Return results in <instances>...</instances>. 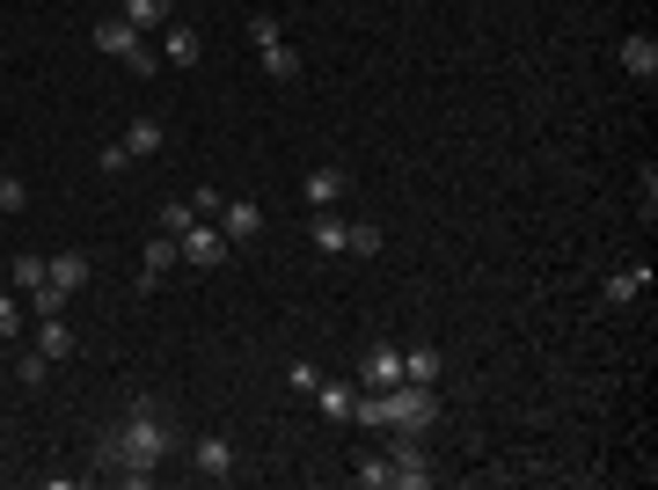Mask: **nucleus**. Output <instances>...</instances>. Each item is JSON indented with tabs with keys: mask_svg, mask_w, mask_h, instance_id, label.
I'll return each instance as SVG.
<instances>
[{
	"mask_svg": "<svg viewBox=\"0 0 658 490\" xmlns=\"http://www.w3.org/2000/svg\"><path fill=\"white\" fill-rule=\"evenodd\" d=\"M600 294L614 300V308H630L636 294H651V264H622V271H608V286Z\"/></svg>",
	"mask_w": 658,
	"mask_h": 490,
	"instance_id": "14",
	"label": "nucleus"
},
{
	"mask_svg": "<svg viewBox=\"0 0 658 490\" xmlns=\"http://www.w3.org/2000/svg\"><path fill=\"white\" fill-rule=\"evenodd\" d=\"M29 205V183L23 176H0V213H23Z\"/></svg>",
	"mask_w": 658,
	"mask_h": 490,
	"instance_id": "28",
	"label": "nucleus"
},
{
	"mask_svg": "<svg viewBox=\"0 0 658 490\" xmlns=\"http://www.w3.org/2000/svg\"><path fill=\"white\" fill-rule=\"evenodd\" d=\"M359 381L366 389H395V381H403V344H366Z\"/></svg>",
	"mask_w": 658,
	"mask_h": 490,
	"instance_id": "9",
	"label": "nucleus"
},
{
	"mask_svg": "<svg viewBox=\"0 0 658 490\" xmlns=\"http://www.w3.org/2000/svg\"><path fill=\"white\" fill-rule=\"evenodd\" d=\"M351 417H359V425H388V432H432L439 425V389H417V381L359 389L351 395Z\"/></svg>",
	"mask_w": 658,
	"mask_h": 490,
	"instance_id": "2",
	"label": "nucleus"
},
{
	"mask_svg": "<svg viewBox=\"0 0 658 490\" xmlns=\"http://www.w3.org/2000/svg\"><path fill=\"white\" fill-rule=\"evenodd\" d=\"M161 140H169V132H161V118H132V124H124V154H132V162H154V154H161Z\"/></svg>",
	"mask_w": 658,
	"mask_h": 490,
	"instance_id": "15",
	"label": "nucleus"
},
{
	"mask_svg": "<svg viewBox=\"0 0 658 490\" xmlns=\"http://www.w3.org/2000/svg\"><path fill=\"white\" fill-rule=\"evenodd\" d=\"M176 256L198 264V271H213V264H227V235H219L213 220H191L183 235H176Z\"/></svg>",
	"mask_w": 658,
	"mask_h": 490,
	"instance_id": "5",
	"label": "nucleus"
},
{
	"mask_svg": "<svg viewBox=\"0 0 658 490\" xmlns=\"http://www.w3.org/2000/svg\"><path fill=\"white\" fill-rule=\"evenodd\" d=\"M315 410L330 417V425H344V417H351V381H315Z\"/></svg>",
	"mask_w": 658,
	"mask_h": 490,
	"instance_id": "20",
	"label": "nucleus"
},
{
	"mask_svg": "<svg viewBox=\"0 0 658 490\" xmlns=\"http://www.w3.org/2000/svg\"><path fill=\"white\" fill-rule=\"evenodd\" d=\"M622 67H630L636 81H658V37H644V29L622 37Z\"/></svg>",
	"mask_w": 658,
	"mask_h": 490,
	"instance_id": "16",
	"label": "nucleus"
},
{
	"mask_svg": "<svg viewBox=\"0 0 658 490\" xmlns=\"http://www.w3.org/2000/svg\"><path fill=\"white\" fill-rule=\"evenodd\" d=\"M45 351H23V359H15V381H23V389H45Z\"/></svg>",
	"mask_w": 658,
	"mask_h": 490,
	"instance_id": "27",
	"label": "nucleus"
},
{
	"mask_svg": "<svg viewBox=\"0 0 658 490\" xmlns=\"http://www.w3.org/2000/svg\"><path fill=\"white\" fill-rule=\"evenodd\" d=\"M286 381H292V395H315V381H322V373L308 367V359H292V373H286Z\"/></svg>",
	"mask_w": 658,
	"mask_h": 490,
	"instance_id": "30",
	"label": "nucleus"
},
{
	"mask_svg": "<svg viewBox=\"0 0 658 490\" xmlns=\"http://www.w3.org/2000/svg\"><path fill=\"white\" fill-rule=\"evenodd\" d=\"M213 227L227 242H256V235H264V205H256V198H219Z\"/></svg>",
	"mask_w": 658,
	"mask_h": 490,
	"instance_id": "7",
	"label": "nucleus"
},
{
	"mask_svg": "<svg viewBox=\"0 0 658 490\" xmlns=\"http://www.w3.org/2000/svg\"><path fill=\"white\" fill-rule=\"evenodd\" d=\"M191 220H198V205H191V198H169V205H161V235H183Z\"/></svg>",
	"mask_w": 658,
	"mask_h": 490,
	"instance_id": "25",
	"label": "nucleus"
},
{
	"mask_svg": "<svg viewBox=\"0 0 658 490\" xmlns=\"http://www.w3.org/2000/svg\"><path fill=\"white\" fill-rule=\"evenodd\" d=\"M169 264H176V235H154V242H146V256H140V278H132V294H154Z\"/></svg>",
	"mask_w": 658,
	"mask_h": 490,
	"instance_id": "12",
	"label": "nucleus"
},
{
	"mask_svg": "<svg viewBox=\"0 0 658 490\" xmlns=\"http://www.w3.org/2000/svg\"><path fill=\"white\" fill-rule=\"evenodd\" d=\"M344 249H351V256H381V249H388V235H381V227H373V220H351V235H344Z\"/></svg>",
	"mask_w": 658,
	"mask_h": 490,
	"instance_id": "23",
	"label": "nucleus"
},
{
	"mask_svg": "<svg viewBox=\"0 0 658 490\" xmlns=\"http://www.w3.org/2000/svg\"><path fill=\"white\" fill-rule=\"evenodd\" d=\"M15 330H23V308H15V300L0 294V337H15Z\"/></svg>",
	"mask_w": 658,
	"mask_h": 490,
	"instance_id": "31",
	"label": "nucleus"
},
{
	"mask_svg": "<svg viewBox=\"0 0 658 490\" xmlns=\"http://www.w3.org/2000/svg\"><path fill=\"white\" fill-rule=\"evenodd\" d=\"M118 15H124L132 29H161V23H176V0H124Z\"/></svg>",
	"mask_w": 658,
	"mask_h": 490,
	"instance_id": "18",
	"label": "nucleus"
},
{
	"mask_svg": "<svg viewBox=\"0 0 658 490\" xmlns=\"http://www.w3.org/2000/svg\"><path fill=\"white\" fill-rule=\"evenodd\" d=\"M264 74L271 81H300V51H292L286 37H278V45H264Z\"/></svg>",
	"mask_w": 658,
	"mask_h": 490,
	"instance_id": "22",
	"label": "nucleus"
},
{
	"mask_svg": "<svg viewBox=\"0 0 658 490\" xmlns=\"http://www.w3.org/2000/svg\"><path fill=\"white\" fill-rule=\"evenodd\" d=\"M388 462H395V490H432V454L417 446V432H395Z\"/></svg>",
	"mask_w": 658,
	"mask_h": 490,
	"instance_id": "6",
	"label": "nucleus"
},
{
	"mask_svg": "<svg viewBox=\"0 0 658 490\" xmlns=\"http://www.w3.org/2000/svg\"><path fill=\"white\" fill-rule=\"evenodd\" d=\"M161 59H176V67H198V59H205V37H198V23H161Z\"/></svg>",
	"mask_w": 658,
	"mask_h": 490,
	"instance_id": "10",
	"label": "nucleus"
},
{
	"mask_svg": "<svg viewBox=\"0 0 658 490\" xmlns=\"http://www.w3.org/2000/svg\"><path fill=\"white\" fill-rule=\"evenodd\" d=\"M351 483L359 490H395V462L388 454H366V462H351Z\"/></svg>",
	"mask_w": 658,
	"mask_h": 490,
	"instance_id": "19",
	"label": "nucleus"
},
{
	"mask_svg": "<svg viewBox=\"0 0 658 490\" xmlns=\"http://www.w3.org/2000/svg\"><path fill=\"white\" fill-rule=\"evenodd\" d=\"M344 235H351V220H344L337 205H315V220H308V242H315L322 256H344Z\"/></svg>",
	"mask_w": 658,
	"mask_h": 490,
	"instance_id": "11",
	"label": "nucleus"
},
{
	"mask_svg": "<svg viewBox=\"0 0 658 490\" xmlns=\"http://www.w3.org/2000/svg\"><path fill=\"white\" fill-rule=\"evenodd\" d=\"M37 351H45V359H73V330L59 315H45L37 322Z\"/></svg>",
	"mask_w": 658,
	"mask_h": 490,
	"instance_id": "21",
	"label": "nucleus"
},
{
	"mask_svg": "<svg viewBox=\"0 0 658 490\" xmlns=\"http://www.w3.org/2000/svg\"><path fill=\"white\" fill-rule=\"evenodd\" d=\"M96 45L110 51V59H124L132 74H154V67H161V51L146 45V29H132L124 15H103V23H96Z\"/></svg>",
	"mask_w": 658,
	"mask_h": 490,
	"instance_id": "4",
	"label": "nucleus"
},
{
	"mask_svg": "<svg viewBox=\"0 0 658 490\" xmlns=\"http://www.w3.org/2000/svg\"><path fill=\"white\" fill-rule=\"evenodd\" d=\"M88 256H81V249H59V256H45V286H37V315H59V308H67L73 294H81V286H88Z\"/></svg>",
	"mask_w": 658,
	"mask_h": 490,
	"instance_id": "3",
	"label": "nucleus"
},
{
	"mask_svg": "<svg viewBox=\"0 0 658 490\" xmlns=\"http://www.w3.org/2000/svg\"><path fill=\"white\" fill-rule=\"evenodd\" d=\"M8 278H15V294H37V286H45V256H15V264H8Z\"/></svg>",
	"mask_w": 658,
	"mask_h": 490,
	"instance_id": "24",
	"label": "nucleus"
},
{
	"mask_svg": "<svg viewBox=\"0 0 658 490\" xmlns=\"http://www.w3.org/2000/svg\"><path fill=\"white\" fill-rule=\"evenodd\" d=\"M191 468L205 476V483H227V476H235V440H227V432H198L191 440Z\"/></svg>",
	"mask_w": 658,
	"mask_h": 490,
	"instance_id": "8",
	"label": "nucleus"
},
{
	"mask_svg": "<svg viewBox=\"0 0 658 490\" xmlns=\"http://www.w3.org/2000/svg\"><path fill=\"white\" fill-rule=\"evenodd\" d=\"M278 37H286V29H278V15H271V8H264V15H249V45H256V51L278 45Z\"/></svg>",
	"mask_w": 658,
	"mask_h": 490,
	"instance_id": "26",
	"label": "nucleus"
},
{
	"mask_svg": "<svg viewBox=\"0 0 658 490\" xmlns=\"http://www.w3.org/2000/svg\"><path fill=\"white\" fill-rule=\"evenodd\" d=\"M169 454H176V432H169V417H161L154 395H140V403L96 440V468L103 476H118V483H132V490L154 483V468L169 462Z\"/></svg>",
	"mask_w": 658,
	"mask_h": 490,
	"instance_id": "1",
	"label": "nucleus"
},
{
	"mask_svg": "<svg viewBox=\"0 0 658 490\" xmlns=\"http://www.w3.org/2000/svg\"><path fill=\"white\" fill-rule=\"evenodd\" d=\"M439 373H446V351H432V344H410V351H403V381L439 389Z\"/></svg>",
	"mask_w": 658,
	"mask_h": 490,
	"instance_id": "13",
	"label": "nucleus"
},
{
	"mask_svg": "<svg viewBox=\"0 0 658 490\" xmlns=\"http://www.w3.org/2000/svg\"><path fill=\"white\" fill-rule=\"evenodd\" d=\"M344 183H351V176H344L337 162H322V169H308V205H337V198H344Z\"/></svg>",
	"mask_w": 658,
	"mask_h": 490,
	"instance_id": "17",
	"label": "nucleus"
},
{
	"mask_svg": "<svg viewBox=\"0 0 658 490\" xmlns=\"http://www.w3.org/2000/svg\"><path fill=\"white\" fill-rule=\"evenodd\" d=\"M96 162H103V176H124V169H132V154H124V140H110V147H103Z\"/></svg>",
	"mask_w": 658,
	"mask_h": 490,
	"instance_id": "29",
	"label": "nucleus"
}]
</instances>
